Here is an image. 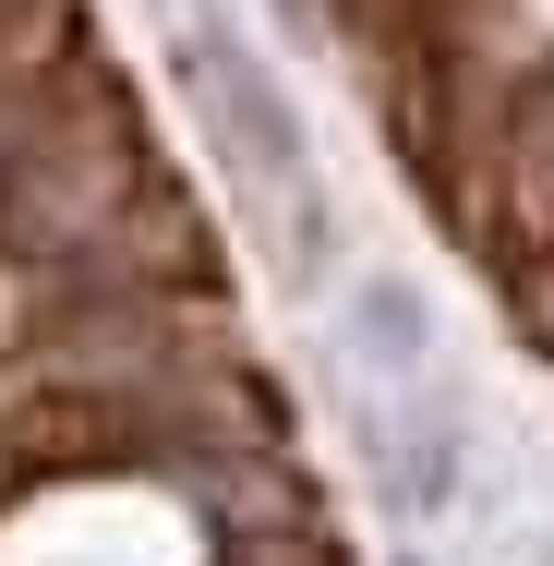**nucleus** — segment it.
Listing matches in <instances>:
<instances>
[{
  "label": "nucleus",
  "mask_w": 554,
  "mask_h": 566,
  "mask_svg": "<svg viewBox=\"0 0 554 566\" xmlns=\"http://www.w3.org/2000/svg\"><path fill=\"white\" fill-rule=\"evenodd\" d=\"M157 24H169V73H181V97L206 120V157H218V181L241 193L265 265L302 277V290H326L337 277V193H326V169H314V133L290 109L278 61L229 24V0H157Z\"/></svg>",
  "instance_id": "obj_1"
},
{
  "label": "nucleus",
  "mask_w": 554,
  "mask_h": 566,
  "mask_svg": "<svg viewBox=\"0 0 554 566\" xmlns=\"http://www.w3.org/2000/svg\"><path fill=\"white\" fill-rule=\"evenodd\" d=\"M349 434H362V458H374L398 518H446L458 506V470H470L458 374H435V386H349Z\"/></svg>",
  "instance_id": "obj_2"
},
{
  "label": "nucleus",
  "mask_w": 554,
  "mask_h": 566,
  "mask_svg": "<svg viewBox=\"0 0 554 566\" xmlns=\"http://www.w3.org/2000/svg\"><path fill=\"white\" fill-rule=\"evenodd\" d=\"M337 374L349 386H435L446 374V326L410 277H349L337 290Z\"/></svg>",
  "instance_id": "obj_3"
},
{
  "label": "nucleus",
  "mask_w": 554,
  "mask_h": 566,
  "mask_svg": "<svg viewBox=\"0 0 554 566\" xmlns=\"http://www.w3.org/2000/svg\"><path fill=\"white\" fill-rule=\"evenodd\" d=\"M410 566H422V555H410Z\"/></svg>",
  "instance_id": "obj_4"
}]
</instances>
